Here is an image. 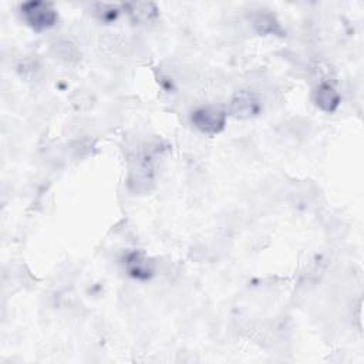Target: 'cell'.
Instances as JSON below:
<instances>
[{
    "instance_id": "obj_3",
    "label": "cell",
    "mask_w": 364,
    "mask_h": 364,
    "mask_svg": "<svg viewBox=\"0 0 364 364\" xmlns=\"http://www.w3.org/2000/svg\"><path fill=\"white\" fill-rule=\"evenodd\" d=\"M261 100L259 97L249 90H242L238 92L232 101H231V108L229 113L239 120H249L254 119L261 113Z\"/></svg>"
},
{
    "instance_id": "obj_10",
    "label": "cell",
    "mask_w": 364,
    "mask_h": 364,
    "mask_svg": "<svg viewBox=\"0 0 364 364\" xmlns=\"http://www.w3.org/2000/svg\"><path fill=\"white\" fill-rule=\"evenodd\" d=\"M96 15L101 21H111L116 20L119 16V8L111 5H97Z\"/></svg>"
},
{
    "instance_id": "obj_2",
    "label": "cell",
    "mask_w": 364,
    "mask_h": 364,
    "mask_svg": "<svg viewBox=\"0 0 364 364\" xmlns=\"http://www.w3.org/2000/svg\"><path fill=\"white\" fill-rule=\"evenodd\" d=\"M192 124L205 134H218L227 124V114L220 108L207 105L195 110L191 117Z\"/></svg>"
},
{
    "instance_id": "obj_1",
    "label": "cell",
    "mask_w": 364,
    "mask_h": 364,
    "mask_svg": "<svg viewBox=\"0 0 364 364\" xmlns=\"http://www.w3.org/2000/svg\"><path fill=\"white\" fill-rule=\"evenodd\" d=\"M21 13L24 20L35 31L42 32L53 27L58 21V12L54 10L53 5L44 2H29L21 6Z\"/></svg>"
},
{
    "instance_id": "obj_9",
    "label": "cell",
    "mask_w": 364,
    "mask_h": 364,
    "mask_svg": "<svg viewBox=\"0 0 364 364\" xmlns=\"http://www.w3.org/2000/svg\"><path fill=\"white\" fill-rule=\"evenodd\" d=\"M54 51L58 58L66 63H71L77 60L78 58V51L77 49L67 40H62L58 44H54Z\"/></svg>"
},
{
    "instance_id": "obj_7",
    "label": "cell",
    "mask_w": 364,
    "mask_h": 364,
    "mask_svg": "<svg viewBox=\"0 0 364 364\" xmlns=\"http://www.w3.org/2000/svg\"><path fill=\"white\" fill-rule=\"evenodd\" d=\"M252 26H254V29L262 36H268V35L282 36L281 24H279L276 17L268 10L255 12L254 16H252Z\"/></svg>"
},
{
    "instance_id": "obj_5",
    "label": "cell",
    "mask_w": 364,
    "mask_h": 364,
    "mask_svg": "<svg viewBox=\"0 0 364 364\" xmlns=\"http://www.w3.org/2000/svg\"><path fill=\"white\" fill-rule=\"evenodd\" d=\"M315 103L316 105L326 111V113H333V111L338 110L339 104H340V96L339 93L336 92V89L333 87V84L322 81L319 84V87L315 92Z\"/></svg>"
},
{
    "instance_id": "obj_4",
    "label": "cell",
    "mask_w": 364,
    "mask_h": 364,
    "mask_svg": "<svg viewBox=\"0 0 364 364\" xmlns=\"http://www.w3.org/2000/svg\"><path fill=\"white\" fill-rule=\"evenodd\" d=\"M154 182V170L147 158L137 159L130 170L128 184L135 192L150 191Z\"/></svg>"
},
{
    "instance_id": "obj_8",
    "label": "cell",
    "mask_w": 364,
    "mask_h": 364,
    "mask_svg": "<svg viewBox=\"0 0 364 364\" xmlns=\"http://www.w3.org/2000/svg\"><path fill=\"white\" fill-rule=\"evenodd\" d=\"M130 17L137 23H147L157 16V6L151 2H132L125 6Z\"/></svg>"
},
{
    "instance_id": "obj_6",
    "label": "cell",
    "mask_w": 364,
    "mask_h": 364,
    "mask_svg": "<svg viewBox=\"0 0 364 364\" xmlns=\"http://www.w3.org/2000/svg\"><path fill=\"white\" fill-rule=\"evenodd\" d=\"M125 265L130 275L135 279H139V281H147L155 272L154 262L143 254H138V252H134L127 258Z\"/></svg>"
}]
</instances>
